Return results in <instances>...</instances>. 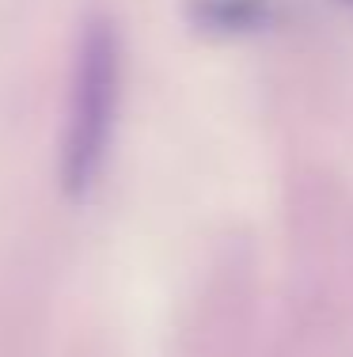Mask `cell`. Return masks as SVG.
I'll use <instances>...</instances> for the list:
<instances>
[{
  "label": "cell",
  "mask_w": 353,
  "mask_h": 357,
  "mask_svg": "<svg viewBox=\"0 0 353 357\" xmlns=\"http://www.w3.org/2000/svg\"><path fill=\"white\" fill-rule=\"evenodd\" d=\"M118 103H122V42L111 20H91L77 42L61 149V183L72 198H84L103 175L114 144Z\"/></svg>",
  "instance_id": "cell-1"
},
{
  "label": "cell",
  "mask_w": 353,
  "mask_h": 357,
  "mask_svg": "<svg viewBox=\"0 0 353 357\" xmlns=\"http://www.w3.org/2000/svg\"><path fill=\"white\" fill-rule=\"evenodd\" d=\"M266 20V0H198V23L217 31H247Z\"/></svg>",
  "instance_id": "cell-2"
}]
</instances>
